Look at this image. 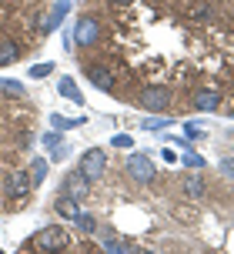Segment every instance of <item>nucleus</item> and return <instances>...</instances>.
Returning <instances> with one entry per match:
<instances>
[{
  "label": "nucleus",
  "mask_w": 234,
  "mask_h": 254,
  "mask_svg": "<svg viewBox=\"0 0 234 254\" xmlns=\"http://www.w3.org/2000/svg\"><path fill=\"white\" fill-rule=\"evenodd\" d=\"M30 194H34V184H30L27 167H10V171H3L0 197H3V207H7V211H20V207H27Z\"/></svg>",
  "instance_id": "nucleus-1"
},
{
  "label": "nucleus",
  "mask_w": 234,
  "mask_h": 254,
  "mask_svg": "<svg viewBox=\"0 0 234 254\" xmlns=\"http://www.w3.org/2000/svg\"><path fill=\"white\" fill-rule=\"evenodd\" d=\"M20 248H24V251H67V248H70V234H67L60 224H47V228L34 231Z\"/></svg>",
  "instance_id": "nucleus-2"
},
{
  "label": "nucleus",
  "mask_w": 234,
  "mask_h": 254,
  "mask_svg": "<svg viewBox=\"0 0 234 254\" xmlns=\"http://www.w3.org/2000/svg\"><path fill=\"white\" fill-rule=\"evenodd\" d=\"M70 40L77 51H94L101 40H104V24L94 17V13H80L74 30H70Z\"/></svg>",
  "instance_id": "nucleus-3"
},
{
  "label": "nucleus",
  "mask_w": 234,
  "mask_h": 254,
  "mask_svg": "<svg viewBox=\"0 0 234 254\" xmlns=\"http://www.w3.org/2000/svg\"><path fill=\"white\" fill-rule=\"evenodd\" d=\"M124 178L130 184H137V188H147V184H154L157 178V164L151 154H127L124 157Z\"/></svg>",
  "instance_id": "nucleus-4"
},
{
  "label": "nucleus",
  "mask_w": 234,
  "mask_h": 254,
  "mask_svg": "<svg viewBox=\"0 0 234 254\" xmlns=\"http://www.w3.org/2000/svg\"><path fill=\"white\" fill-rule=\"evenodd\" d=\"M137 104H141L144 111H151V114H168L171 104H174V90L164 87V84H147L137 94Z\"/></svg>",
  "instance_id": "nucleus-5"
},
{
  "label": "nucleus",
  "mask_w": 234,
  "mask_h": 254,
  "mask_svg": "<svg viewBox=\"0 0 234 254\" xmlns=\"http://www.w3.org/2000/svg\"><path fill=\"white\" fill-rule=\"evenodd\" d=\"M80 67H84V77H87L97 90H104V94H111V97H117V94H120V90H117V77H114V70H111V64L84 61Z\"/></svg>",
  "instance_id": "nucleus-6"
},
{
  "label": "nucleus",
  "mask_w": 234,
  "mask_h": 254,
  "mask_svg": "<svg viewBox=\"0 0 234 254\" xmlns=\"http://www.w3.org/2000/svg\"><path fill=\"white\" fill-rule=\"evenodd\" d=\"M77 171L91 181V184H94V181H101L107 174V151H104V147H97V144H94V147H87V151H80Z\"/></svg>",
  "instance_id": "nucleus-7"
},
{
  "label": "nucleus",
  "mask_w": 234,
  "mask_h": 254,
  "mask_svg": "<svg viewBox=\"0 0 234 254\" xmlns=\"http://www.w3.org/2000/svg\"><path fill=\"white\" fill-rule=\"evenodd\" d=\"M70 10H74V0H54V7H51V10H47V13H44V17L37 20V34H40V37L54 34L57 27L64 24V17H67Z\"/></svg>",
  "instance_id": "nucleus-8"
},
{
  "label": "nucleus",
  "mask_w": 234,
  "mask_h": 254,
  "mask_svg": "<svg viewBox=\"0 0 234 254\" xmlns=\"http://www.w3.org/2000/svg\"><path fill=\"white\" fill-rule=\"evenodd\" d=\"M57 194H64V197H74V201H84V197H91V181L80 174L77 167L74 171H67L64 178H60V188Z\"/></svg>",
  "instance_id": "nucleus-9"
},
{
  "label": "nucleus",
  "mask_w": 234,
  "mask_h": 254,
  "mask_svg": "<svg viewBox=\"0 0 234 254\" xmlns=\"http://www.w3.org/2000/svg\"><path fill=\"white\" fill-rule=\"evenodd\" d=\"M94 238H97V244H101V251H107V254H124V251L134 248L127 238H120V234H114L111 228H101V224H97V231H94Z\"/></svg>",
  "instance_id": "nucleus-10"
},
{
  "label": "nucleus",
  "mask_w": 234,
  "mask_h": 254,
  "mask_svg": "<svg viewBox=\"0 0 234 254\" xmlns=\"http://www.w3.org/2000/svg\"><path fill=\"white\" fill-rule=\"evenodd\" d=\"M224 104V94L218 87H197L194 94H191V107H194V111H218V107H221Z\"/></svg>",
  "instance_id": "nucleus-11"
},
{
  "label": "nucleus",
  "mask_w": 234,
  "mask_h": 254,
  "mask_svg": "<svg viewBox=\"0 0 234 254\" xmlns=\"http://www.w3.org/2000/svg\"><path fill=\"white\" fill-rule=\"evenodd\" d=\"M181 194L187 197V201H204V194H208V181H204V174H184L181 178Z\"/></svg>",
  "instance_id": "nucleus-12"
},
{
  "label": "nucleus",
  "mask_w": 234,
  "mask_h": 254,
  "mask_svg": "<svg viewBox=\"0 0 234 254\" xmlns=\"http://www.w3.org/2000/svg\"><path fill=\"white\" fill-rule=\"evenodd\" d=\"M57 94H60L64 101H74L77 107H84V104H87V97H84V90L77 87V80H74L70 74H64L60 80H57Z\"/></svg>",
  "instance_id": "nucleus-13"
},
{
  "label": "nucleus",
  "mask_w": 234,
  "mask_h": 254,
  "mask_svg": "<svg viewBox=\"0 0 234 254\" xmlns=\"http://www.w3.org/2000/svg\"><path fill=\"white\" fill-rule=\"evenodd\" d=\"M20 54H24L20 40L0 37V70H3V67H10V64H17V61H20Z\"/></svg>",
  "instance_id": "nucleus-14"
},
{
  "label": "nucleus",
  "mask_w": 234,
  "mask_h": 254,
  "mask_svg": "<svg viewBox=\"0 0 234 254\" xmlns=\"http://www.w3.org/2000/svg\"><path fill=\"white\" fill-rule=\"evenodd\" d=\"M54 214L64 217L67 224H70V221L80 214V201H74V197H64V194H57V197H54Z\"/></svg>",
  "instance_id": "nucleus-15"
},
{
  "label": "nucleus",
  "mask_w": 234,
  "mask_h": 254,
  "mask_svg": "<svg viewBox=\"0 0 234 254\" xmlns=\"http://www.w3.org/2000/svg\"><path fill=\"white\" fill-rule=\"evenodd\" d=\"M27 174H30V184H34V190L47 181V174H51V157H34L30 161V167H27Z\"/></svg>",
  "instance_id": "nucleus-16"
},
{
  "label": "nucleus",
  "mask_w": 234,
  "mask_h": 254,
  "mask_svg": "<svg viewBox=\"0 0 234 254\" xmlns=\"http://www.w3.org/2000/svg\"><path fill=\"white\" fill-rule=\"evenodd\" d=\"M187 17H191V20H197V24L214 20V0H194V3L187 7Z\"/></svg>",
  "instance_id": "nucleus-17"
},
{
  "label": "nucleus",
  "mask_w": 234,
  "mask_h": 254,
  "mask_svg": "<svg viewBox=\"0 0 234 254\" xmlns=\"http://www.w3.org/2000/svg\"><path fill=\"white\" fill-rule=\"evenodd\" d=\"M177 124V117H168V114H157V117H144L141 121V130H151V134H157V130H168V127Z\"/></svg>",
  "instance_id": "nucleus-18"
},
{
  "label": "nucleus",
  "mask_w": 234,
  "mask_h": 254,
  "mask_svg": "<svg viewBox=\"0 0 234 254\" xmlns=\"http://www.w3.org/2000/svg\"><path fill=\"white\" fill-rule=\"evenodd\" d=\"M87 124V117H64V114H51V127L54 130H77Z\"/></svg>",
  "instance_id": "nucleus-19"
},
{
  "label": "nucleus",
  "mask_w": 234,
  "mask_h": 254,
  "mask_svg": "<svg viewBox=\"0 0 234 254\" xmlns=\"http://www.w3.org/2000/svg\"><path fill=\"white\" fill-rule=\"evenodd\" d=\"M0 94H3V97H17V101H24L27 87H24V80H10V77H3V80H0Z\"/></svg>",
  "instance_id": "nucleus-20"
},
{
  "label": "nucleus",
  "mask_w": 234,
  "mask_h": 254,
  "mask_svg": "<svg viewBox=\"0 0 234 254\" xmlns=\"http://www.w3.org/2000/svg\"><path fill=\"white\" fill-rule=\"evenodd\" d=\"M70 224H74V231H80V234H91V238H94V231H97V214H87V211H80V214L74 217Z\"/></svg>",
  "instance_id": "nucleus-21"
},
{
  "label": "nucleus",
  "mask_w": 234,
  "mask_h": 254,
  "mask_svg": "<svg viewBox=\"0 0 234 254\" xmlns=\"http://www.w3.org/2000/svg\"><path fill=\"white\" fill-rule=\"evenodd\" d=\"M181 167H184V171H208V157L197 154V151H184Z\"/></svg>",
  "instance_id": "nucleus-22"
},
{
  "label": "nucleus",
  "mask_w": 234,
  "mask_h": 254,
  "mask_svg": "<svg viewBox=\"0 0 234 254\" xmlns=\"http://www.w3.org/2000/svg\"><path fill=\"white\" fill-rule=\"evenodd\" d=\"M70 151H74V147H70L67 140H60V144H54V147H51L47 157H51V164H64L67 157H70Z\"/></svg>",
  "instance_id": "nucleus-23"
},
{
  "label": "nucleus",
  "mask_w": 234,
  "mask_h": 254,
  "mask_svg": "<svg viewBox=\"0 0 234 254\" xmlns=\"http://www.w3.org/2000/svg\"><path fill=\"white\" fill-rule=\"evenodd\" d=\"M208 134V127L201 124V121H184V137H191V140H201Z\"/></svg>",
  "instance_id": "nucleus-24"
},
{
  "label": "nucleus",
  "mask_w": 234,
  "mask_h": 254,
  "mask_svg": "<svg viewBox=\"0 0 234 254\" xmlns=\"http://www.w3.org/2000/svg\"><path fill=\"white\" fill-rule=\"evenodd\" d=\"M54 74V61H40L30 67V80H44V77H51Z\"/></svg>",
  "instance_id": "nucleus-25"
},
{
  "label": "nucleus",
  "mask_w": 234,
  "mask_h": 254,
  "mask_svg": "<svg viewBox=\"0 0 234 254\" xmlns=\"http://www.w3.org/2000/svg\"><path fill=\"white\" fill-rule=\"evenodd\" d=\"M60 140H64V130H44V137H40V144H44V151H51L54 144H60Z\"/></svg>",
  "instance_id": "nucleus-26"
},
{
  "label": "nucleus",
  "mask_w": 234,
  "mask_h": 254,
  "mask_svg": "<svg viewBox=\"0 0 234 254\" xmlns=\"http://www.w3.org/2000/svg\"><path fill=\"white\" fill-rule=\"evenodd\" d=\"M111 147H117V151H130V147H134V137L120 130V134H114V137H111Z\"/></svg>",
  "instance_id": "nucleus-27"
},
{
  "label": "nucleus",
  "mask_w": 234,
  "mask_h": 254,
  "mask_svg": "<svg viewBox=\"0 0 234 254\" xmlns=\"http://www.w3.org/2000/svg\"><path fill=\"white\" fill-rule=\"evenodd\" d=\"M164 140H168V144H177L181 151H194V140H191V137H177V134H171V137H164Z\"/></svg>",
  "instance_id": "nucleus-28"
},
{
  "label": "nucleus",
  "mask_w": 234,
  "mask_h": 254,
  "mask_svg": "<svg viewBox=\"0 0 234 254\" xmlns=\"http://www.w3.org/2000/svg\"><path fill=\"white\" fill-rule=\"evenodd\" d=\"M218 171H221L224 178L234 181V157H221V161H218Z\"/></svg>",
  "instance_id": "nucleus-29"
},
{
  "label": "nucleus",
  "mask_w": 234,
  "mask_h": 254,
  "mask_svg": "<svg viewBox=\"0 0 234 254\" xmlns=\"http://www.w3.org/2000/svg\"><path fill=\"white\" fill-rule=\"evenodd\" d=\"M161 161H164V164H177V151H174V147H164V151H161Z\"/></svg>",
  "instance_id": "nucleus-30"
},
{
  "label": "nucleus",
  "mask_w": 234,
  "mask_h": 254,
  "mask_svg": "<svg viewBox=\"0 0 234 254\" xmlns=\"http://www.w3.org/2000/svg\"><path fill=\"white\" fill-rule=\"evenodd\" d=\"M114 7H127V3H134V0H111Z\"/></svg>",
  "instance_id": "nucleus-31"
},
{
  "label": "nucleus",
  "mask_w": 234,
  "mask_h": 254,
  "mask_svg": "<svg viewBox=\"0 0 234 254\" xmlns=\"http://www.w3.org/2000/svg\"><path fill=\"white\" fill-rule=\"evenodd\" d=\"M0 254H3V248H0Z\"/></svg>",
  "instance_id": "nucleus-32"
}]
</instances>
